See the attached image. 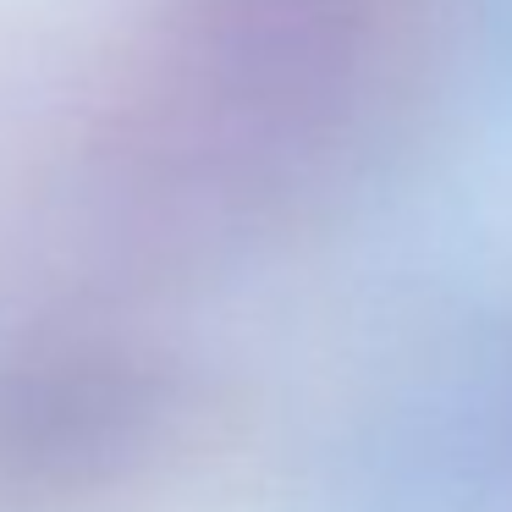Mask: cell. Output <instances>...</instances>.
<instances>
[{
	"label": "cell",
	"instance_id": "6da1fadb",
	"mask_svg": "<svg viewBox=\"0 0 512 512\" xmlns=\"http://www.w3.org/2000/svg\"><path fill=\"white\" fill-rule=\"evenodd\" d=\"M160 413L149 364L105 347L45 353L0 375V501L45 507L122 479Z\"/></svg>",
	"mask_w": 512,
	"mask_h": 512
}]
</instances>
